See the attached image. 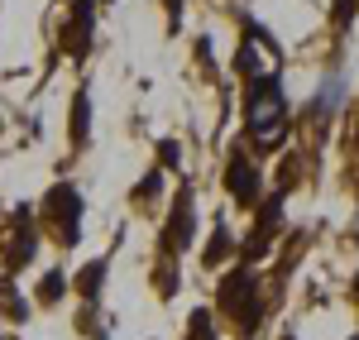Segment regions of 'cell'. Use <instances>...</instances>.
<instances>
[{"instance_id": "6da1fadb", "label": "cell", "mask_w": 359, "mask_h": 340, "mask_svg": "<svg viewBox=\"0 0 359 340\" xmlns=\"http://www.w3.org/2000/svg\"><path fill=\"white\" fill-rule=\"evenodd\" d=\"M245 130L254 149H278L287 135V96L278 72H249L245 77Z\"/></svg>"}, {"instance_id": "7a4b0ae2", "label": "cell", "mask_w": 359, "mask_h": 340, "mask_svg": "<svg viewBox=\"0 0 359 340\" xmlns=\"http://www.w3.org/2000/svg\"><path fill=\"white\" fill-rule=\"evenodd\" d=\"M43 221H48V230H53V240L62 250H77V240H82V197H77L72 182H57L53 192H48Z\"/></svg>"}, {"instance_id": "3957f363", "label": "cell", "mask_w": 359, "mask_h": 340, "mask_svg": "<svg viewBox=\"0 0 359 340\" xmlns=\"http://www.w3.org/2000/svg\"><path fill=\"white\" fill-rule=\"evenodd\" d=\"M192 235H196V201L192 192L182 187L177 192V201H172V211H168V226H163V259L172 264V259H182L187 250H192Z\"/></svg>"}, {"instance_id": "277c9868", "label": "cell", "mask_w": 359, "mask_h": 340, "mask_svg": "<svg viewBox=\"0 0 359 340\" xmlns=\"http://www.w3.org/2000/svg\"><path fill=\"white\" fill-rule=\"evenodd\" d=\"M225 192L245 211H254L264 201V177H259V168H254V158L245 149H230V158H225Z\"/></svg>"}, {"instance_id": "5b68a950", "label": "cell", "mask_w": 359, "mask_h": 340, "mask_svg": "<svg viewBox=\"0 0 359 340\" xmlns=\"http://www.w3.org/2000/svg\"><path fill=\"white\" fill-rule=\"evenodd\" d=\"M230 254H235V235H230L225 226H216V235H211L206 250H201V264H206V268H221Z\"/></svg>"}, {"instance_id": "8992f818", "label": "cell", "mask_w": 359, "mask_h": 340, "mask_svg": "<svg viewBox=\"0 0 359 340\" xmlns=\"http://www.w3.org/2000/svg\"><path fill=\"white\" fill-rule=\"evenodd\" d=\"M101 283H106V259L86 264V273L77 278V292H82V302H86V307H96V292H101Z\"/></svg>"}, {"instance_id": "52a82bcc", "label": "cell", "mask_w": 359, "mask_h": 340, "mask_svg": "<svg viewBox=\"0 0 359 340\" xmlns=\"http://www.w3.org/2000/svg\"><path fill=\"white\" fill-rule=\"evenodd\" d=\"M67 292V278H62V268H53V273H43V283H39V302L43 307H53L57 297Z\"/></svg>"}, {"instance_id": "ba28073f", "label": "cell", "mask_w": 359, "mask_h": 340, "mask_svg": "<svg viewBox=\"0 0 359 340\" xmlns=\"http://www.w3.org/2000/svg\"><path fill=\"white\" fill-rule=\"evenodd\" d=\"M72 144L77 149L86 144V91H77V101H72Z\"/></svg>"}, {"instance_id": "9c48e42d", "label": "cell", "mask_w": 359, "mask_h": 340, "mask_svg": "<svg viewBox=\"0 0 359 340\" xmlns=\"http://www.w3.org/2000/svg\"><path fill=\"white\" fill-rule=\"evenodd\" d=\"M158 187H163V172L154 168V172H149V177H144V182L135 187V206H149V201L158 197Z\"/></svg>"}, {"instance_id": "30bf717a", "label": "cell", "mask_w": 359, "mask_h": 340, "mask_svg": "<svg viewBox=\"0 0 359 340\" xmlns=\"http://www.w3.org/2000/svg\"><path fill=\"white\" fill-rule=\"evenodd\" d=\"M158 154H163V168H177V154H182V149H177L172 140H163V144H158Z\"/></svg>"}, {"instance_id": "8fae6325", "label": "cell", "mask_w": 359, "mask_h": 340, "mask_svg": "<svg viewBox=\"0 0 359 340\" xmlns=\"http://www.w3.org/2000/svg\"><path fill=\"white\" fill-rule=\"evenodd\" d=\"M278 340H297V336H292V331H283V336H278Z\"/></svg>"}]
</instances>
